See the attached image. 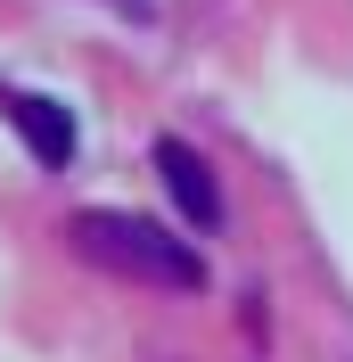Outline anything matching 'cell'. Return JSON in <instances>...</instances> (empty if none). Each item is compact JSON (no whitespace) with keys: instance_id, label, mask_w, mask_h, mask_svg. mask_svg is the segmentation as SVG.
Segmentation results:
<instances>
[{"instance_id":"obj_1","label":"cell","mask_w":353,"mask_h":362,"mask_svg":"<svg viewBox=\"0 0 353 362\" xmlns=\"http://www.w3.org/2000/svg\"><path fill=\"white\" fill-rule=\"evenodd\" d=\"M66 239H74V255L99 264V272H124V280H148V288H181V296L205 288V255L189 247V239H173L164 223H148V214L90 206V214L66 223Z\"/></svg>"},{"instance_id":"obj_2","label":"cell","mask_w":353,"mask_h":362,"mask_svg":"<svg viewBox=\"0 0 353 362\" xmlns=\"http://www.w3.org/2000/svg\"><path fill=\"white\" fill-rule=\"evenodd\" d=\"M0 115L17 124V140L42 157V173H66L74 165V107L66 99H49V90H17V83H0Z\"/></svg>"},{"instance_id":"obj_3","label":"cell","mask_w":353,"mask_h":362,"mask_svg":"<svg viewBox=\"0 0 353 362\" xmlns=\"http://www.w3.org/2000/svg\"><path fill=\"white\" fill-rule=\"evenodd\" d=\"M156 181H164V198H173V214L189 230H222V181L189 140H173V132L156 140Z\"/></svg>"},{"instance_id":"obj_4","label":"cell","mask_w":353,"mask_h":362,"mask_svg":"<svg viewBox=\"0 0 353 362\" xmlns=\"http://www.w3.org/2000/svg\"><path fill=\"white\" fill-rule=\"evenodd\" d=\"M107 8H115V17H148L156 0H107Z\"/></svg>"}]
</instances>
